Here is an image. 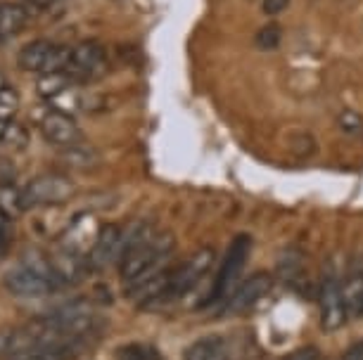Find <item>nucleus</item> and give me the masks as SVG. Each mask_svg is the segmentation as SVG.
<instances>
[{
    "label": "nucleus",
    "mask_w": 363,
    "mask_h": 360,
    "mask_svg": "<svg viewBox=\"0 0 363 360\" xmlns=\"http://www.w3.org/2000/svg\"><path fill=\"white\" fill-rule=\"evenodd\" d=\"M211 266H214V249H209V247L197 249L188 261H183L181 266L171 270L167 301L186 296L190 289L200 284V280L209 273Z\"/></svg>",
    "instance_id": "nucleus-4"
},
{
    "label": "nucleus",
    "mask_w": 363,
    "mask_h": 360,
    "mask_svg": "<svg viewBox=\"0 0 363 360\" xmlns=\"http://www.w3.org/2000/svg\"><path fill=\"white\" fill-rule=\"evenodd\" d=\"M29 8H36V10H48V8H52V5H57L60 0H24Z\"/></svg>",
    "instance_id": "nucleus-31"
},
{
    "label": "nucleus",
    "mask_w": 363,
    "mask_h": 360,
    "mask_svg": "<svg viewBox=\"0 0 363 360\" xmlns=\"http://www.w3.org/2000/svg\"><path fill=\"white\" fill-rule=\"evenodd\" d=\"M5 287H8L15 296H22V298H38V296L50 294L55 289L45 277L36 275L26 266L10 270V273L5 275Z\"/></svg>",
    "instance_id": "nucleus-13"
},
{
    "label": "nucleus",
    "mask_w": 363,
    "mask_h": 360,
    "mask_svg": "<svg viewBox=\"0 0 363 360\" xmlns=\"http://www.w3.org/2000/svg\"><path fill=\"white\" fill-rule=\"evenodd\" d=\"M12 337H15V330H0V358H3V356H10Z\"/></svg>",
    "instance_id": "nucleus-29"
},
{
    "label": "nucleus",
    "mask_w": 363,
    "mask_h": 360,
    "mask_svg": "<svg viewBox=\"0 0 363 360\" xmlns=\"http://www.w3.org/2000/svg\"><path fill=\"white\" fill-rule=\"evenodd\" d=\"M52 268H55V277H57L60 287L62 284H74L84 277V256H77L72 251H67L60 247V251L55 256H50Z\"/></svg>",
    "instance_id": "nucleus-14"
},
{
    "label": "nucleus",
    "mask_w": 363,
    "mask_h": 360,
    "mask_svg": "<svg viewBox=\"0 0 363 360\" xmlns=\"http://www.w3.org/2000/svg\"><path fill=\"white\" fill-rule=\"evenodd\" d=\"M5 86V79H3V71H0V88Z\"/></svg>",
    "instance_id": "nucleus-33"
},
{
    "label": "nucleus",
    "mask_w": 363,
    "mask_h": 360,
    "mask_svg": "<svg viewBox=\"0 0 363 360\" xmlns=\"http://www.w3.org/2000/svg\"><path fill=\"white\" fill-rule=\"evenodd\" d=\"M271 287H273V277L269 273L250 275L242 284L235 287L233 296L228 298V303H225V308H228V313H247L250 308H255V306L269 294Z\"/></svg>",
    "instance_id": "nucleus-10"
},
{
    "label": "nucleus",
    "mask_w": 363,
    "mask_h": 360,
    "mask_svg": "<svg viewBox=\"0 0 363 360\" xmlns=\"http://www.w3.org/2000/svg\"><path fill=\"white\" fill-rule=\"evenodd\" d=\"M98 233H100V226L93 216H79V219H74L72 226L67 228L60 247L72 251V254H77V256H88V251L93 249L95 240H98Z\"/></svg>",
    "instance_id": "nucleus-12"
},
{
    "label": "nucleus",
    "mask_w": 363,
    "mask_h": 360,
    "mask_svg": "<svg viewBox=\"0 0 363 360\" xmlns=\"http://www.w3.org/2000/svg\"><path fill=\"white\" fill-rule=\"evenodd\" d=\"M116 360H155V353L147 346H124L116 353Z\"/></svg>",
    "instance_id": "nucleus-24"
},
{
    "label": "nucleus",
    "mask_w": 363,
    "mask_h": 360,
    "mask_svg": "<svg viewBox=\"0 0 363 360\" xmlns=\"http://www.w3.org/2000/svg\"><path fill=\"white\" fill-rule=\"evenodd\" d=\"M15 360H67V349H38Z\"/></svg>",
    "instance_id": "nucleus-25"
},
{
    "label": "nucleus",
    "mask_w": 363,
    "mask_h": 360,
    "mask_svg": "<svg viewBox=\"0 0 363 360\" xmlns=\"http://www.w3.org/2000/svg\"><path fill=\"white\" fill-rule=\"evenodd\" d=\"M337 124H340L342 131L349 133V135H361L363 133V117L356 112H345Z\"/></svg>",
    "instance_id": "nucleus-23"
},
{
    "label": "nucleus",
    "mask_w": 363,
    "mask_h": 360,
    "mask_svg": "<svg viewBox=\"0 0 363 360\" xmlns=\"http://www.w3.org/2000/svg\"><path fill=\"white\" fill-rule=\"evenodd\" d=\"M342 360H363V342L354 344L352 349L345 353V358H342Z\"/></svg>",
    "instance_id": "nucleus-30"
},
{
    "label": "nucleus",
    "mask_w": 363,
    "mask_h": 360,
    "mask_svg": "<svg viewBox=\"0 0 363 360\" xmlns=\"http://www.w3.org/2000/svg\"><path fill=\"white\" fill-rule=\"evenodd\" d=\"M252 249V237L250 235H235L233 242L228 244L221 261V268H218V275L214 280V287H211L209 298L204 301V306L209 303H228V298L233 296V291L238 287L240 273H242L245 263H247Z\"/></svg>",
    "instance_id": "nucleus-2"
},
{
    "label": "nucleus",
    "mask_w": 363,
    "mask_h": 360,
    "mask_svg": "<svg viewBox=\"0 0 363 360\" xmlns=\"http://www.w3.org/2000/svg\"><path fill=\"white\" fill-rule=\"evenodd\" d=\"M342 294H345V306L349 315H363V273L349 277L342 284Z\"/></svg>",
    "instance_id": "nucleus-19"
},
{
    "label": "nucleus",
    "mask_w": 363,
    "mask_h": 360,
    "mask_svg": "<svg viewBox=\"0 0 363 360\" xmlns=\"http://www.w3.org/2000/svg\"><path fill=\"white\" fill-rule=\"evenodd\" d=\"M26 19H29V12H26L24 5L0 3V40L17 36L24 29Z\"/></svg>",
    "instance_id": "nucleus-16"
},
{
    "label": "nucleus",
    "mask_w": 363,
    "mask_h": 360,
    "mask_svg": "<svg viewBox=\"0 0 363 360\" xmlns=\"http://www.w3.org/2000/svg\"><path fill=\"white\" fill-rule=\"evenodd\" d=\"M67 62H69V47H60L43 38L26 43L17 55V64L24 71H38V74L65 71Z\"/></svg>",
    "instance_id": "nucleus-3"
},
{
    "label": "nucleus",
    "mask_w": 363,
    "mask_h": 360,
    "mask_svg": "<svg viewBox=\"0 0 363 360\" xmlns=\"http://www.w3.org/2000/svg\"><path fill=\"white\" fill-rule=\"evenodd\" d=\"M283 360H318V349L306 346V349H299V351L290 353V356H285Z\"/></svg>",
    "instance_id": "nucleus-28"
},
{
    "label": "nucleus",
    "mask_w": 363,
    "mask_h": 360,
    "mask_svg": "<svg viewBox=\"0 0 363 360\" xmlns=\"http://www.w3.org/2000/svg\"><path fill=\"white\" fill-rule=\"evenodd\" d=\"M174 247L176 240L169 233H155V228L145 221L133 223L124 233V254L119 261L124 284L167 266Z\"/></svg>",
    "instance_id": "nucleus-1"
},
{
    "label": "nucleus",
    "mask_w": 363,
    "mask_h": 360,
    "mask_svg": "<svg viewBox=\"0 0 363 360\" xmlns=\"http://www.w3.org/2000/svg\"><path fill=\"white\" fill-rule=\"evenodd\" d=\"M77 79L67 71H48V74H40L38 83H36V91L40 98L45 100H57L60 95H65L67 91H72Z\"/></svg>",
    "instance_id": "nucleus-15"
},
{
    "label": "nucleus",
    "mask_w": 363,
    "mask_h": 360,
    "mask_svg": "<svg viewBox=\"0 0 363 360\" xmlns=\"http://www.w3.org/2000/svg\"><path fill=\"white\" fill-rule=\"evenodd\" d=\"M280 40H283V29H280V24H266L259 29L255 43H257L259 50L271 52L280 45Z\"/></svg>",
    "instance_id": "nucleus-20"
},
{
    "label": "nucleus",
    "mask_w": 363,
    "mask_h": 360,
    "mask_svg": "<svg viewBox=\"0 0 363 360\" xmlns=\"http://www.w3.org/2000/svg\"><path fill=\"white\" fill-rule=\"evenodd\" d=\"M107 69V57L105 50L98 43H79L69 50V62H67V74H72L79 81H91L98 79L102 71Z\"/></svg>",
    "instance_id": "nucleus-9"
},
{
    "label": "nucleus",
    "mask_w": 363,
    "mask_h": 360,
    "mask_svg": "<svg viewBox=\"0 0 363 360\" xmlns=\"http://www.w3.org/2000/svg\"><path fill=\"white\" fill-rule=\"evenodd\" d=\"M10 228H12L10 214L5 209H0V251L10 244Z\"/></svg>",
    "instance_id": "nucleus-26"
},
{
    "label": "nucleus",
    "mask_w": 363,
    "mask_h": 360,
    "mask_svg": "<svg viewBox=\"0 0 363 360\" xmlns=\"http://www.w3.org/2000/svg\"><path fill=\"white\" fill-rule=\"evenodd\" d=\"M3 142H5V145H10V147H15V149H22L26 142H29L26 128L19 126V124H8V131H5Z\"/></svg>",
    "instance_id": "nucleus-22"
},
{
    "label": "nucleus",
    "mask_w": 363,
    "mask_h": 360,
    "mask_svg": "<svg viewBox=\"0 0 363 360\" xmlns=\"http://www.w3.org/2000/svg\"><path fill=\"white\" fill-rule=\"evenodd\" d=\"M17 110H19V93L15 88L3 86L0 88V119L8 121Z\"/></svg>",
    "instance_id": "nucleus-21"
},
{
    "label": "nucleus",
    "mask_w": 363,
    "mask_h": 360,
    "mask_svg": "<svg viewBox=\"0 0 363 360\" xmlns=\"http://www.w3.org/2000/svg\"><path fill=\"white\" fill-rule=\"evenodd\" d=\"M318 303H320V323L325 330H340L347 323V306L345 294H342V282L335 275H325L318 289Z\"/></svg>",
    "instance_id": "nucleus-8"
},
{
    "label": "nucleus",
    "mask_w": 363,
    "mask_h": 360,
    "mask_svg": "<svg viewBox=\"0 0 363 360\" xmlns=\"http://www.w3.org/2000/svg\"><path fill=\"white\" fill-rule=\"evenodd\" d=\"M60 159H62L65 166L69 168H79V171H88V168L98 166V152L93 147L84 145V142H77V145H69V147H62L60 152Z\"/></svg>",
    "instance_id": "nucleus-17"
},
{
    "label": "nucleus",
    "mask_w": 363,
    "mask_h": 360,
    "mask_svg": "<svg viewBox=\"0 0 363 360\" xmlns=\"http://www.w3.org/2000/svg\"><path fill=\"white\" fill-rule=\"evenodd\" d=\"M48 320H50L55 332H57V335L62 337L67 344H69L77 337H84L86 332H91L95 313H93V308L88 303L74 301V303H67L65 308L55 310Z\"/></svg>",
    "instance_id": "nucleus-6"
},
{
    "label": "nucleus",
    "mask_w": 363,
    "mask_h": 360,
    "mask_svg": "<svg viewBox=\"0 0 363 360\" xmlns=\"http://www.w3.org/2000/svg\"><path fill=\"white\" fill-rule=\"evenodd\" d=\"M8 124H10V121L0 119V142H3V138H5V131H8Z\"/></svg>",
    "instance_id": "nucleus-32"
},
{
    "label": "nucleus",
    "mask_w": 363,
    "mask_h": 360,
    "mask_svg": "<svg viewBox=\"0 0 363 360\" xmlns=\"http://www.w3.org/2000/svg\"><path fill=\"white\" fill-rule=\"evenodd\" d=\"M186 360H228V353L218 337H204L186 351Z\"/></svg>",
    "instance_id": "nucleus-18"
},
{
    "label": "nucleus",
    "mask_w": 363,
    "mask_h": 360,
    "mask_svg": "<svg viewBox=\"0 0 363 360\" xmlns=\"http://www.w3.org/2000/svg\"><path fill=\"white\" fill-rule=\"evenodd\" d=\"M74 182L65 175H38L22 190V207H43V204H65L74 194Z\"/></svg>",
    "instance_id": "nucleus-5"
},
{
    "label": "nucleus",
    "mask_w": 363,
    "mask_h": 360,
    "mask_svg": "<svg viewBox=\"0 0 363 360\" xmlns=\"http://www.w3.org/2000/svg\"><path fill=\"white\" fill-rule=\"evenodd\" d=\"M287 5H290V0H264V12L271 17H276L280 12L287 10Z\"/></svg>",
    "instance_id": "nucleus-27"
},
{
    "label": "nucleus",
    "mask_w": 363,
    "mask_h": 360,
    "mask_svg": "<svg viewBox=\"0 0 363 360\" xmlns=\"http://www.w3.org/2000/svg\"><path fill=\"white\" fill-rule=\"evenodd\" d=\"M40 133L48 142L57 147H69L81 142V131L77 126V121L72 119V114L52 110L40 119Z\"/></svg>",
    "instance_id": "nucleus-11"
},
{
    "label": "nucleus",
    "mask_w": 363,
    "mask_h": 360,
    "mask_svg": "<svg viewBox=\"0 0 363 360\" xmlns=\"http://www.w3.org/2000/svg\"><path fill=\"white\" fill-rule=\"evenodd\" d=\"M121 254H124V230L114 223H107L100 228L98 240L86 256V263L91 270H105L114 261H121Z\"/></svg>",
    "instance_id": "nucleus-7"
}]
</instances>
